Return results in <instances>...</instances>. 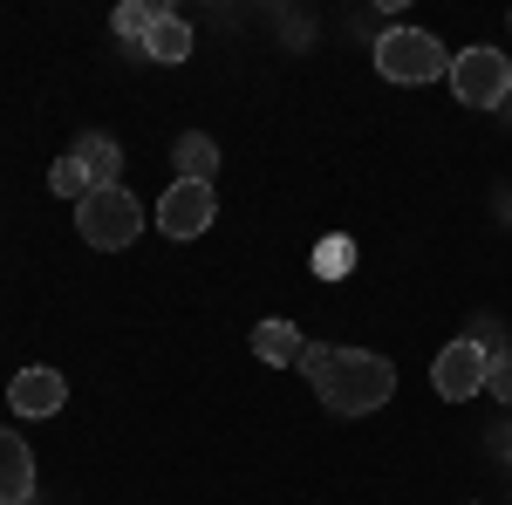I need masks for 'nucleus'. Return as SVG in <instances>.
<instances>
[{
    "instance_id": "f257e3e1",
    "label": "nucleus",
    "mask_w": 512,
    "mask_h": 505,
    "mask_svg": "<svg viewBox=\"0 0 512 505\" xmlns=\"http://www.w3.org/2000/svg\"><path fill=\"white\" fill-rule=\"evenodd\" d=\"M315 396L335 410V417H369V410H383V403L396 396L390 355H376V349H335V355H328V369L315 376Z\"/></svg>"
},
{
    "instance_id": "f03ea898",
    "label": "nucleus",
    "mask_w": 512,
    "mask_h": 505,
    "mask_svg": "<svg viewBox=\"0 0 512 505\" xmlns=\"http://www.w3.org/2000/svg\"><path fill=\"white\" fill-rule=\"evenodd\" d=\"M76 233L96 253H123L130 239L144 233V205L130 198V185H103V192H89L76 205Z\"/></svg>"
},
{
    "instance_id": "7ed1b4c3",
    "label": "nucleus",
    "mask_w": 512,
    "mask_h": 505,
    "mask_svg": "<svg viewBox=\"0 0 512 505\" xmlns=\"http://www.w3.org/2000/svg\"><path fill=\"white\" fill-rule=\"evenodd\" d=\"M376 69L390 82H444L451 76V55H444V41L424 35V28H390V35L376 41Z\"/></svg>"
},
{
    "instance_id": "20e7f679",
    "label": "nucleus",
    "mask_w": 512,
    "mask_h": 505,
    "mask_svg": "<svg viewBox=\"0 0 512 505\" xmlns=\"http://www.w3.org/2000/svg\"><path fill=\"white\" fill-rule=\"evenodd\" d=\"M451 96L465 103V110H499L512 96V55H499V48H465V55H451Z\"/></svg>"
},
{
    "instance_id": "39448f33",
    "label": "nucleus",
    "mask_w": 512,
    "mask_h": 505,
    "mask_svg": "<svg viewBox=\"0 0 512 505\" xmlns=\"http://www.w3.org/2000/svg\"><path fill=\"white\" fill-rule=\"evenodd\" d=\"M212 212H219L212 185H192V178H178V185L158 198V233H164V239H198L205 226H212Z\"/></svg>"
},
{
    "instance_id": "423d86ee",
    "label": "nucleus",
    "mask_w": 512,
    "mask_h": 505,
    "mask_svg": "<svg viewBox=\"0 0 512 505\" xmlns=\"http://www.w3.org/2000/svg\"><path fill=\"white\" fill-rule=\"evenodd\" d=\"M485 369H492V355L478 349V342H451V349L431 362V389L444 403H465V396L485 389Z\"/></svg>"
},
{
    "instance_id": "0eeeda50",
    "label": "nucleus",
    "mask_w": 512,
    "mask_h": 505,
    "mask_svg": "<svg viewBox=\"0 0 512 505\" xmlns=\"http://www.w3.org/2000/svg\"><path fill=\"white\" fill-rule=\"evenodd\" d=\"M7 403H14V417H62V403H69V383L55 376V369H21L14 383H7Z\"/></svg>"
},
{
    "instance_id": "6e6552de",
    "label": "nucleus",
    "mask_w": 512,
    "mask_h": 505,
    "mask_svg": "<svg viewBox=\"0 0 512 505\" xmlns=\"http://www.w3.org/2000/svg\"><path fill=\"white\" fill-rule=\"evenodd\" d=\"M35 499V451L21 430L0 424V505H28Z\"/></svg>"
},
{
    "instance_id": "1a4fd4ad",
    "label": "nucleus",
    "mask_w": 512,
    "mask_h": 505,
    "mask_svg": "<svg viewBox=\"0 0 512 505\" xmlns=\"http://www.w3.org/2000/svg\"><path fill=\"white\" fill-rule=\"evenodd\" d=\"M69 157H82V171H89V185H96V192H103V185H123V151H117V137L82 130L76 144H69Z\"/></svg>"
},
{
    "instance_id": "9d476101",
    "label": "nucleus",
    "mask_w": 512,
    "mask_h": 505,
    "mask_svg": "<svg viewBox=\"0 0 512 505\" xmlns=\"http://www.w3.org/2000/svg\"><path fill=\"white\" fill-rule=\"evenodd\" d=\"M301 349H308V342H301V328H294V321H280V314H267V321L253 328V355H260V362H274V369H294Z\"/></svg>"
},
{
    "instance_id": "9b49d317",
    "label": "nucleus",
    "mask_w": 512,
    "mask_h": 505,
    "mask_svg": "<svg viewBox=\"0 0 512 505\" xmlns=\"http://www.w3.org/2000/svg\"><path fill=\"white\" fill-rule=\"evenodd\" d=\"M144 55H151V62H185V55H192V21L171 14V7H158V21H151V35H144Z\"/></svg>"
},
{
    "instance_id": "f8f14e48",
    "label": "nucleus",
    "mask_w": 512,
    "mask_h": 505,
    "mask_svg": "<svg viewBox=\"0 0 512 505\" xmlns=\"http://www.w3.org/2000/svg\"><path fill=\"white\" fill-rule=\"evenodd\" d=\"M171 164H178V178H192V185H212V171H219V144H212L205 130H185V137L171 144Z\"/></svg>"
},
{
    "instance_id": "ddd939ff",
    "label": "nucleus",
    "mask_w": 512,
    "mask_h": 505,
    "mask_svg": "<svg viewBox=\"0 0 512 505\" xmlns=\"http://www.w3.org/2000/svg\"><path fill=\"white\" fill-rule=\"evenodd\" d=\"M48 192H55V198H76V205L96 192V185H89V171H82V157H55V171H48Z\"/></svg>"
},
{
    "instance_id": "4468645a",
    "label": "nucleus",
    "mask_w": 512,
    "mask_h": 505,
    "mask_svg": "<svg viewBox=\"0 0 512 505\" xmlns=\"http://www.w3.org/2000/svg\"><path fill=\"white\" fill-rule=\"evenodd\" d=\"M151 21H158V7H144V0H123L117 14H110V28H117L123 41H137V48H144V35H151Z\"/></svg>"
},
{
    "instance_id": "2eb2a0df",
    "label": "nucleus",
    "mask_w": 512,
    "mask_h": 505,
    "mask_svg": "<svg viewBox=\"0 0 512 505\" xmlns=\"http://www.w3.org/2000/svg\"><path fill=\"white\" fill-rule=\"evenodd\" d=\"M485 396H499V403L512 410V349L492 355V369H485Z\"/></svg>"
},
{
    "instance_id": "dca6fc26",
    "label": "nucleus",
    "mask_w": 512,
    "mask_h": 505,
    "mask_svg": "<svg viewBox=\"0 0 512 505\" xmlns=\"http://www.w3.org/2000/svg\"><path fill=\"white\" fill-rule=\"evenodd\" d=\"M328 355H335V349H321V342H315V349H301V376H308V383L328 369Z\"/></svg>"
}]
</instances>
